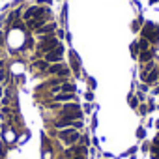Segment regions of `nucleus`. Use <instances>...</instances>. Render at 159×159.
<instances>
[{
	"label": "nucleus",
	"mask_w": 159,
	"mask_h": 159,
	"mask_svg": "<svg viewBox=\"0 0 159 159\" xmlns=\"http://www.w3.org/2000/svg\"><path fill=\"white\" fill-rule=\"evenodd\" d=\"M58 139H60L66 146H73V144L79 142L81 133H79L75 127H66V129H60V131H58Z\"/></svg>",
	"instance_id": "f257e3e1"
},
{
	"label": "nucleus",
	"mask_w": 159,
	"mask_h": 159,
	"mask_svg": "<svg viewBox=\"0 0 159 159\" xmlns=\"http://www.w3.org/2000/svg\"><path fill=\"white\" fill-rule=\"evenodd\" d=\"M58 45H60V39H58L54 34L41 36V43H39V47H41L43 54H45V52H49V51H52V49H54V47H58Z\"/></svg>",
	"instance_id": "f03ea898"
},
{
	"label": "nucleus",
	"mask_w": 159,
	"mask_h": 159,
	"mask_svg": "<svg viewBox=\"0 0 159 159\" xmlns=\"http://www.w3.org/2000/svg\"><path fill=\"white\" fill-rule=\"evenodd\" d=\"M62 56H64V45L60 43V45L54 47L52 51L45 52V62H47V64H56V62L62 60Z\"/></svg>",
	"instance_id": "7ed1b4c3"
},
{
	"label": "nucleus",
	"mask_w": 159,
	"mask_h": 159,
	"mask_svg": "<svg viewBox=\"0 0 159 159\" xmlns=\"http://www.w3.org/2000/svg\"><path fill=\"white\" fill-rule=\"evenodd\" d=\"M34 17H51V11H49L47 8H38V6L28 8V10L25 11V21L34 19Z\"/></svg>",
	"instance_id": "20e7f679"
},
{
	"label": "nucleus",
	"mask_w": 159,
	"mask_h": 159,
	"mask_svg": "<svg viewBox=\"0 0 159 159\" xmlns=\"http://www.w3.org/2000/svg\"><path fill=\"white\" fill-rule=\"evenodd\" d=\"M88 153V150H86V146H83V144H73V146H69V150H66V157H75V155H86Z\"/></svg>",
	"instance_id": "39448f33"
},
{
	"label": "nucleus",
	"mask_w": 159,
	"mask_h": 159,
	"mask_svg": "<svg viewBox=\"0 0 159 159\" xmlns=\"http://www.w3.org/2000/svg\"><path fill=\"white\" fill-rule=\"evenodd\" d=\"M47 21H49L47 17H34V19H28V21H25V25H26V28H28V30H36V28L43 26Z\"/></svg>",
	"instance_id": "423d86ee"
},
{
	"label": "nucleus",
	"mask_w": 159,
	"mask_h": 159,
	"mask_svg": "<svg viewBox=\"0 0 159 159\" xmlns=\"http://www.w3.org/2000/svg\"><path fill=\"white\" fill-rule=\"evenodd\" d=\"M54 30H56V25H54V23H45L43 26L36 28L34 32H36L38 36H49V34H54Z\"/></svg>",
	"instance_id": "0eeeda50"
},
{
	"label": "nucleus",
	"mask_w": 159,
	"mask_h": 159,
	"mask_svg": "<svg viewBox=\"0 0 159 159\" xmlns=\"http://www.w3.org/2000/svg\"><path fill=\"white\" fill-rule=\"evenodd\" d=\"M137 60H139V64H148V62H153V60H155L153 51H152V49H150V51H140Z\"/></svg>",
	"instance_id": "6e6552de"
},
{
	"label": "nucleus",
	"mask_w": 159,
	"mask_h": 159,
	"mask_svg": "<svg viewBox=\"0 0 159 159\" xmlns=\"http://www.w3.org/2000/svg\"><path fill=\"white\" fill-rule=\"evenodd\" d=\"M52 99L54 101H64V103H71V101H77V96L75 94H54L52 96Z\"/></svg>",
	"instance_id": "1a4fd4ad"
},
{
	"label": "nucleus",
	"mask_w": 159,
	"mask_h": 159,
	"mask_svg": "<svg viewBox=\"0 0 159 159\" xmlns=\"http://www.w3.org/2000/svg\"><path fill=\"white\" fill-rule=\"evenodd\" d=\"M71 69L75 71V77L79 75V71H81V69H79V56L75 52H71Z\"/></svg>",
	"instance_id": "9d476101"
},
{
	"label": "nucleus",
	"mask_w": 159,
	"mask_h": 159,
	"mask_svg": "<svg viewBox=\"0 0 159 159\" xmlns=\"http://www.w3.org/2000/svg\"><path fill=\"white\" fill-rule=\"evenodd\" d=\"M139 52H140L139 43H137V41H135V43H131V56H133V58H139Z\"/></svg>",
	"instance_id": "9b49d317"
},
{
	"label": "nucleus",
	"mask_w": 159,
	"mask_h": 159,
	"mask_svg": "<svg viewBox=\"0 0 159 159\" xmlns=\"http://www.w3.org/2000/svg\"><path fill=\"white\" fill-rule=\"evenodd\" d=\"M129 107L131 109H139V99L133 98V96H129Z\"/></svg>",
	"instance_id": "f8f14e48"
},
{
	"label": "nucleus",
	"mask_w": 159,
	"mask_h": 159,
	"mask_svg": "<svg viewBox=\"0 0 159 159\" xmlns=\"http://www.w3.org/2000/svg\"><path fill=\"white\" fill-rule=\"evenodd\" d=\"M137 137H139V139H144V137H146V129H144V127H139V129H137Z\"/></svg>",
	"instance_id": "ddd939ff"
},
{
	"label": "nucleus",
	"mask_w": 159,
	"mask_h": 159,
	"mask_svg": "<svg viewBox=\"0 0 159 159\" xmlns=\"http://www.w3.org/2000/svg\"><path fill=\"white\" fill-rule=\"evenodd\" d=\"M54 36H56L58 39H62V38L66 36V32H64V30H56V32H54Z\"/></svg>",
	"instance_id": "4468645a"
},
{
	"label": "nucleus",
	"mask_w": 159,
	"mask_h": 159,
	"mask_svg": "<svg viewBox=\"0 0 159 159\" xmlns=\"http://www.w3.org/2000/svg\"><path fill=\"white\" fill-rule=\"evenodd\" d=\"M84 98H86V101H88V103H90V101H92V99H94V94H92V92H90V90H88V92H86V96H84Z\"/></svg>",
	"instance_id": "2eb2a0df"
},
{
	"label": "nucleus",
	"mask_w": 159,
	"mask_h": 159,
	"mask_svg": "<svg viewBox=\"0 0 159 159\" xmlns=\"http://www.w3.org/2000/svg\"><path fill=\"white\" fill-rule=\"evenodd\" d=\"M139 109H140V111H139V112H140V114H148V112H150V111H148V107H146V105H142V107H139Z\"/></svg>",
	"instance_id": "dca6fc26"
},
{
	"label": "nucleus",
	"mask_w": 159,
	"mask_h": 159,
	"mask_svg": "<svg viewBox=\"0 0 159 159\" xmlns=\"http://www.w3.org/2000/svg\"><path fill=\"white\" fill-rule=\"evenodd\" d=\"M88 86L90 88H96V81H94V79H88Z\"/></svg>",
	"instance_id": "f3484780"
},
{
	"label": "nucleus",
	"mask_w": 159,
	"mask_h": 159,
	"mask_svg": "<svg viewBox=\"0 0 159 159\" xmlns=\"http://www.w3.org/2000/svg\"><path fill=\"white\" fill-rule=\"evenodd\" d=\"M84 111L90 112V111H92V103H86V105H84Z\"/></svg>",
	"instance_id": "a211bd4d"
},
{
	"label": "nucleus",
	"mask_w": 159,
	"mask_h": 159,
	"mask_svg": "<svg viewBox=\"0 0 159 159\" xmlns=\"http://www.w3.org/2000/svg\"><path fill=\"white\" fill-rule=\"evenodd\" d=\"M2 112H4V114H10V112H11V109H10V107H4V109H2Z\"/></svg>",
	"instance_id": "6ab92c4d"
},
{
	"label": "nucleus",
	"mask_w": 159,
	"mask_h": 159,
	"mask_svg": "<svg viewBox=\"0 0 159 159\" xmlns=\"http://www.w3.org/2000/svg\"><path fill=\"white\" fill-rule=\"evenodd\" d=\"M71 159H86V155H75V157H71Z\"/></svg>",
	"instance_id": "aec40b11"
},
{
	"label": "nucleus",
	"mask_w": 159,
	"mask_h": 159,
	"mask_svg": "<svg viewBox=\"0 0 159 159\" xmlns=\"http://www.w3.org/2000/svg\"><path fill=\"white\" fill-rule=\"evenodd\" d=\"M39 2H45V4H51V2H52V0H39Z\"/></svg>",
	"instance_id": "412c9836"
},
{
	"label": "nucleus",
	"mask_w": 159,
	"mask_h": 159,
	"mask_svg": "<svg viewBox=\"0 0 159 159\" xmlns=\"http://www.w3.org/2000/svg\"><path fill=\"white\" fill-rule=\"evenodd\" d=\"M2 43H4V36H2V34H0V45H2Z\"/></svg>",
	"instance_id": "4be33fe9"
},
{
	"label": "nucleus",
	"mask_w": 159,
	"mask_h": 159,
	"mask_svg": "<svg viewBox=\"0 0 159 159\" xmlns=\"http://www.w3.org/2000/svg\"><path fill=\"white\" fill-rule=\"evenodd\" d=\"M4 96V90H2V86H0V98H2Z\"/></svg>",
	"instance_id": "5701e85b"
},
{
	"label": "nucleus",
	"mask_w": 159,
	"mask_h": 159,
	"mask_svg": "<svg viewBox=\"0 0 159 159\" xmlns=\"http://www.w3.org/2000/svg\"><path fill=\"white\" fill-rule=\"evenodd\" d=\"M155 127H157V129H159V120H157V122H155Z\"/></svg>",
	"instance_id": "b1692460"
},
{
	"label": "nucleus",
	"mask_w": 159,
	"mask_h": 159,
	"mask_svg": "<svg viewBox=\"0 0 159 159\" xmlns=\"http://www.w3.org/2000/svg\"><path fill=\"white\" fill-rule=\"evenodd\" d=\"M0 120H2V116H0Z\"/></svg>",
	"instance_id": "393cba45"
}]
</instances>
